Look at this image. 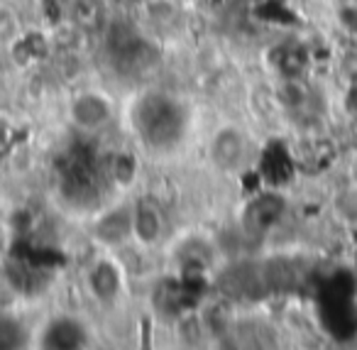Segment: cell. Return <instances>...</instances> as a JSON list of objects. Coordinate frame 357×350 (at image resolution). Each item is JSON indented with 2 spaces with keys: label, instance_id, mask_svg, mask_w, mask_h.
<instances>
[{
  "label": "cell",
  "instance_id": "cell-1",
  "mask_svg": "<svg viewBox=\"0 0 357 350\" xmlns=\"http://www.w3.org/2000/svg\"><path fill=\"white\" fill-rule=\"evenodd\" d=\"M132 125L137 138L152 150H172L186 133V113L167 91H147L132 108Z\"/></svg>",
  "mask_w": 357,
  "mask_h": 350
},
{
  "label": "cell",
  "instance_id": "cell-2",
  "mask_svg": "<svg viewBox=\"0 0 357 350\" xmlns=\"http://www.w3.org/2000/svg\"><path fill=\"white\" fill-rule=\"evenodd\" d=\"M208 154L211 162L220 172H238L240 167H245V162L250 157V143L240 128L223 125L220 130H215L213 140L208 145Z\"/></svg>",
  "mask_w": 357,
  "mask_h": 350
},
{
  "label": "cell",
  "instance_id": "cell-3",
  "mask_svg": "<svg viewBox=\"0 0 357 350\" xmlns=\"http://www.w3.org/2000/svg\"><path fill=\"white\" fill-rule=\"evenodd\" d=\"M167 213L154 198H137L132 203V240L142 247H157L167 235Z\"/></svg>",
  "mask_w": 357,
  "mask_h": 350
},
{
  "label": "cell",
  "instance_id": "cell-4",
  "mask_svg": "<svg viewBox=\"0 0 357 350\" xmlns=\"http://www.w3.org/2000/svg\"><path fill=\"white\" fill-rule=\"evenodd\" d=\"M123 265L113 257H98L86 272L89 294L103 306H113L123 296Z\"/></svg>",
  "mask_w": 357,
  "mask_h": 350
},
{
  "label": "cell",
  "instance_id": "cell-5",
  "mask_svg": "<svg viewBox=\"0 0 357 350\" xmlns=\"http://www.w3.org/2000/svg\"><path fill=\"white\" fill-rule=\"evenodd\" d=\"M69 115L71 123L81 133H98L113 120V105L105 96L96 94V91H84L71 101Z\"/></svg>",
  "mask_w": 357,
  "mask_h": 350
},
{
  "label": "cell",
  "instance_id": "cell-6",
  "mask_svg": "<svg viewBox=\"0 0 357 350\" xmlns=\"http://www.w3.org/2000/svg\"><path fill=\"white\" fill-rule=\"evenodd\" d=\"M89 343V328L79 316L61 314L54 316L40 330L42 348H81Z\"/></svg>",
  "mask_w": 357,
  "mask_h": 350
},
{
  "label": "cell",
  "instance_id": "cell-7",
  "mask_svg": "<svg viewBox=\"0 0 357 350\" xmlns=\"http://www.w3.org/2000/svg\"><path fill=\"white\" fill-rule=\"evenodd\" d=\"M284 211H287V203L279 194L264 191L259 196H255L252 201L245 206L243 213V226L248 228L252 235H264L272 228L279 226V221L284 218Z\"/></svg>",
  "mask_w": 357,
  "mask_h": 350
},
{
  "label": "cell",
  "instance_id": "cell-8",
  "mask_svg": "<svg viewBox=\"0 0 357 350\" xmlns=\"http://www.w3.org/2000/svg\"><path fill=\"white\" fill-rule=\"evenodd\" d=\"M93 238L105 247H118L132 240V203L105 208L93 223Z\"/></svg>",
  "mask_w": 357,
  "mask_h": 350
},
{
  "label": "cell",
  "instance_id": "cell-9",
  "mask_svg": "<svg viewBox=\"0 0 357 350\" xmlns=\"http://www.w3.org/2000/svg\"><path fill=\"white\" fill-rule=\"evenodd\" d=\"M108 0H69L66 3V20L86 35H100L110 22Z\"/></svg>",
  "mask_w": 357,
  "mask_h": 350
},
{
  "label": "cell",
  "instance_id": "cell-10",
  "mask_svg": "<svg viewBox=\"0 0 357 350\" xmlns=\"http://www.w3.org/2000/svg\"><path fill=\"white\" fill-rule=\"evenodd\" d=\"M105 172H108V182L115 187H132L139 177V162L132 152H115L113 157L105 162Z\"/></svg>",
  "mask_w": 357,
  "mask_h": 350
},
{
  "label": "cell",
  "instance_id": "cell-11",
  "mask_svg": "<svg viewBox=\"0 0 357 350\" xmlns=\"http://www.w3.org/2000/svg\"><path fill=\"white\" fill-rule=\"evenodd\" d=\"M139 10L154 27H169L178 17V6L174 0H147Z\"/></svg>",
  "mask_w": 357,
  "mask_h": 350
},
{
  "label": "cell",
  "instance_id": "cell-12",
  "mask_svg": "<svg viewBox=\"0 0 357 350\" xmlns=\"http://www.w3.org/2000/svg\"><path fill=\"white\" fill-rule=\"evenodd\" d=\"M25 35L22 22L15 10L0 6V50H13L15 42Z\"/></svg>",
  "mask_w": 357,
  "mask_h": 350
},
{
  "label": "cell",
  "instance_id": "cell-13",
  "mask_svg": "<svg viewBox=\"0 0 357 350\" xmlns=\"http://www.w3.org/2000/svg\"><path fill=\"white\" fill-rule=\"evenodd\" d=\"M25 326L15 316H0V348H20L25 345Z\"/></svg>",
  "mask_w": 357,
  "mask_h": 350
},
{
  "label": "cell",
  "instance_id": "cell-14",
  "mask_svg": "<svg viewBox=\"0 0 357 350\" xmlns=\"http://www.w3.org/2000/svg\"><path fill=\"white\" fill-rule=\"evenodd\" d=\"M120 3H123L128 10H139V8H142L147 0H120Z\"/></svg>",
  "mask_w": 357,
  "mask_h": 350
},
{
  "label": "cell",
  "instance_id": "cell-15",
  "mask_svg": "<svg viewBox=\"0 0 357 350\" xmlns=\"http://www.w3.org/2000/svg\"><path fill=\"white\" fill-rule=\"evenodd\" d=\"M350 174H352V184H355V187H357V159H355V162H352Z\"/></svg>",
  "mask_w": 357,
  "mask_h": 350
}]
</instances>
